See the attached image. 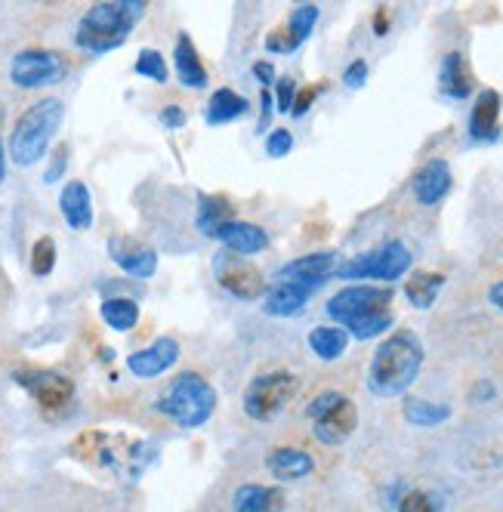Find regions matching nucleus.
<instances>
[{
	"label": "nucleus",
	"mask_w": 503,
	"mask_h": 512,
	"mask_svg": "<svg viewBox=\"0 0 503 512\" xmlns=\"http://www.w3.org/2000/svg\"><path fill=\"white\" fill-rule=\"evenodd\" d=\"M328 315L337 327L355 340H374L386 334L395 315H392V290L374 284H352L343 287L337 297L328 300Z\"/></svg>",
	"instance_id": "obj_1"
},
{
	"label": "nucleus",
	"mask_w": 503,
	"mask_h": 512,
	"mask_svg": "<svg viewBox=\"0 0 503 512\" xmlns=\"http://www.w3.org/2000/svg\"><path fill=\"white\" fill-rule=\"evenodd\" d=\"M423 343L414 331H395L389 334L374 358H371V368H368V389L377 398H395V395H405L414 380L420 377L423 368Z\"/></svg>",
	"instance_id": "obj_2"
},
{
	"label": "nucleus",
	"mask_w": 503,
	"mask_h": 512,
	"mask_svg": "<svg viewBox=\"0 0 503 512\" xmlns=\"http://www.w3.org/2000/svg\"><path fill=\"white\" fill-rule=\"evenodd\" d=\"M142 16H146L142 0H105V4H96L81 16L75 28V47L93 56L112 53L127 44Z\"/></svg>",
	"instance_id": "obj_3"
},
{
	"label": "nucleus",
	"mask_w": 503,
	"mask_h": 512,
	"mask_svg": "<svg viewBox=\"0 0 503 512\" xmlns=\"http://www.w3.org/2000/svg\"><path fill=\"white\" fill-rule=\"evenodd\" d=\"M71 454L84 463H96L112 472H124L130 479H139L149 463H155L158 451L152 442L142 438H127V435H112V432H84L71 442Z\"/></svg>",
	"instance_id": "obj_4"
},
{
	"label": "nucleus",
	"mask_w": 503,
	"mask_h": 512,
	"mask_svg": "<svg viewBox=\"0 0 503 512\" xmlns=\"http://www.w3.org/2000/svg\"><path fill=\"white\" fill-rule=\"evenodd\" d=\"M65 118V102L62 99H41L28 105L19 115L13 136H10V158L16 167H34L50 149L53 136L59 133Z\"/></svg>",
	"instance_id": "obj_5"
},
{
	"label": "nucleus",
	"mask_w": 503,
	"mask_h": 512,
	"mask_svg": "<svg viewBox=\"0 0 503 512\" xmlns=\"http://www.w3.org/2000/svg\"><path fill=\"white\" fill-rule=\"evenodd\" d=\"M155 411L170 417L183 429H201L213 417V411H217V389L195 371L176 374L164 389V395L155 401Z\"/></svg>",
	"instance_id": "obj_6"
},
{
	"label": "nucleus",
	"mask_w": 503,
	"mask_h": 512,
	"mask_svg": "<svg viewBox=\"0 0 503 512\" xmlns=\"http://www.w3.org/2000/svg\"><path fill=\"white\" fill-rule=\"evenodd\" d=\"M306 417L312 420V432L321 445L337 448L355 432L358 411L343 392H321L306 405Z\"/></svg>",
	"instance_id": "obj_7"
},
{
	"label": "nucleus",
	"mask_w": 503,
	"mask_h": 512,
	"mask_svg": "<svg viewBox=\"0 0 503 512\" xmlns=\"http://www.w3.org/2000/svg\"><path fill=\"white\" fill-rule=\"evenodd\" d=\"M414 263L411 250L402 241H386L362 256H352L349 263L337 269L343 281H399Z\"/></svg>",
	"instance_id": "obj_8"
},
{
	"label": "nucleus",
	"mask_w": 503,
	"mask_h": 512,
	"mask_svg": "<svg viewBox=\"0 0 503 512\" xmlns=\"http://www.w3.org/2000/svg\"><path fill=\"white\" fill-rule=\"evenodd\" d=\"M297 395V377L291 371H269L250 380V386L244 389V414L257 423H269L275 420L291 398Z\"/></svg>",
	"instance_id": "obj_9"
},
{
	"label": "nucleus",
	"mask_w": 503,
	"mask_h": 512,
	"mask_svg": "<svg viewBox=\"0 0 503 512\" xmlns=\"http://www.w3.org/2000/svg\"><path fill=\"white\" fill-rule=\"evenodd\" d=\"M65 59L56 50H44V47H31L13 56L10 62V81L22 90H41V87H53L65 78Z\"/></svg>",
	"instance_id": "obj_10"
},
{
	"label": "nucleus",
	"mask_w": 503,
	"mask_h": 512,
	"mask_svg": "<svg viewBox=\"0 0 503 512\" xmlns=\"http://www.w3.org/2000/svg\"><path fill=\"white\" fill-rule=\"evenodd\" d=\"M213 275H217L220 287L235 300H263L266 287H269L266 275L250 263L247 256H238L232 250L217 253V260H213Z\"/></svg>",
	"instance_id": "obj_11"
},
{
	"label": "nucleus",
	"mask_w": 503,
	"mask_h": 512,
	"mask_svg": "<svg viewBox=\"0 0 503 512\" xmlns=\"http://www.w3.org/2000/svg\"><path fill=\"white\" fill-rule=\"evenodd\" d=\"M13 380L38 401V408L44 414H62L68 405H71V398H75V383H71L65 374H56V371H28V368H19L13 371Z\"/></svg>",
	"instance_id": "obj_12"
},
{
	"label": "nucleus",
	"mask_w": 503,
	"mask_h": 512,
	"mask_svg": "<svg viewBox=\"0 0 503 512\" xmlns=\"http://www.w3.org/2000/svg\"><path fill=\"white\" fill-rule=\"evenodd\" d=\"M337 269H340L337 253L334 250H318V253L297 256V260L281 266L278 275H275V281L297 284V287H306L309 294H315L318 287H325L331 278H337Z\"/></svg>",
	"instance_id": "obj_13"
},
{
	"label": "nucleus",
	"mask_w": 503,
	"mask_h": 512,
	"mask_svg": "<svg viewBox=\"0 0 503 512\" xmlns=\"http://www.w3.org/2000/svg\"><path fill=\"white\" fill-rule=\"evenodd\" d=\"M318 16H321V10L315 4H300L291 16H287V22L281 28H275L266 38V50L278 53V56L297 53L312 38V31L318 25Z\"/></svg>",
	"instance_id": "obj_14"
},
{
	"label": "nucleus",
	"mask_w": 503,
	"mask_h": 512,
	"mask_svg": "<svg viewBox=\"0 0 503 512\" xmlns=\"http://www.w3.org/2000/svg\"><path fill=\"white\" fill-rule=\"evenodd\" d=\"M109 256L124 275L139 278V281H146L158 272V253L149 244H142L130 235H112L109 238Z\"/></svg>",
	"instance_id": "obj_15"
},
{
	"label": "nucleus",
	"mask_w": 503,
	"mask_h": 512,
	"mask_svg": "<svg viewBox=\"0 0 503 512\" xmlns=\"http://www.w3.org/2000/svg\"><path fill=\"white\" fill-rule=\"evenodd\" d=\"M179 361V343L173 337H158L146 349H139L127 358V371L139 380H155L167 374L173 364Z\"/></svg>",
	"instance_id": "obj_16"
},
{
	"label": "nucleus",
	"mask_w": 503,
	"mask_h": 512,
	"mask_svg": "<svg viewBox=\"0 0 503 512\" xmlns=\"http://www.w3.org/2000/svg\"><path fill=\"white\" fill-rule=\"evenodd\" d=\"M451 186H454L451 164L442 161V158L426 161V164L414 173V182H411L414 198H417V204H423V207H436L439 201H445L448 192H451Z\"/></svg>",
	"instance_id": "obj_17"
},
{
	"label": "nucleus",
	"mask_w": 503,
	"mask_h": 512,
	"mask_svg": "<svg viewBox=\"0 0 503 512\" xmlns=\"http://www.w3.org/2000/svg\"><path fill=\"white\" fill-rule=\"evenodd\" d=\"M500 108H503V96L497 90H479L473 112H470V139L473 142H497L500 136Z\"/></svg>",
	"instance_id": "obj_18"
},
{
	"label": "nucleus",
	"mask_w": 503,
	"mask_h": 512,
	"mask_svg": "<svg viewBox=\"0 0 503 512\" xmlns=\"http://www.w3.org/2000/svg\"><path fill=\"white\" fill-rule=\"evenodd\" d=\"M473 87H476V78H473V68H470V62H466V56L460 50L445 53V59L439 65V90H442V96L460 102V99H466L473 93Z\"/></svg>",
	"instance_id": "obj_19"
},
{
	"label": "nucleus",
	"mask_w": 503,
	"mask_h": 512,
	"mask_svg": "<svg viewBox=\"0 0 503 512\" xmlns=\"http://www.w3.org/2000/svg\"><path fill=\"white\" fill-rule=\"evenodd\" d=\"M59 210L65 216L68 229L87 232L93 226V195H90V189L84 186L81 179L65 182V189L59 195Z\"/></svg>",
	"instance_id": "obj_20"
},
{
	"label": "nucleus",
	"mask_w": 503,
	"mask_h": 512,
	"mask_svg": "<svg viewBox=\"0 0 503 512\" xmlns=\"http://www.w3.org/2000/svg\"><path fill=\"white\" fill-rule=\"evenodd\" d=\"M309 290L297 287V284H287V281H275L266 287L263 294V312L272 318H294L309 306Z\"/></svg>",
	"instance_id": "obj_21"
},
{
	"label": "nucleus",
	"mask_w": 503,
	"mask_h": 512,
	"mask_svg": "<svg viewBox=\"0 0 503 512\" xmlns=\"http://www.w3.org/2000/svg\"><path fill=\"white\" fill-rule=\"evenodd\" d=\"M213 241H220L226 250H232L238 256H254L269 247V235L257 223H244V219H235V223L220 229V235Z\"/></svg>",
	"instance_id": "obj_22"
},
{
	"label": "nucleus",
	"mask_w": 503,
	"mask_h": 512,
	"mask_svg": "<svg viewBox=\"0 0 503 512\" xmlns=\"http://www.w3.org/2000/svg\"><path fill=\"white\" fill-rule=\"evenodd\" d=\"M229 223H235V207L226 195H201L198 201V213H195V226L201 235L217 238L220 229H226Z\"/></svg>",
	"instance_id": "obj_23"
},
{
	"label": "nucleus",
	"mask_w": 503,
	"mask_h": 512,
	"mask_svg": "<svg viewBox=\"0 0 503 512\" xmlns=\"http://www.w3.org/2000/svg\"><path fill=\"white\" fill-rule=\"evenodd\" d=\"M173 62H176V75H179V81H183V87H195V90L207 87V68H204V62H201V56L195 50V41L189 38L186 31L176 38Z\"/></svg>",
	"instance_id": "obj_24"
},
{
	"label": "nucleus",
	"mask_w": 503,
	"mask_h": 512,
	"mask_svg": "<svg viewBox=\"0 0 503 512\" xmlns=\"http://www.w3.org/2000/svg\"><path fill=\"white\" fill-rule=\"evenodd\" d=\"M266 466L278 482H300V479H306V475H312L315 460L300 448H275L266 457Z\"/></svg>",
	"instance_id": "obj_25"
},
{
	"label": "nucleus",
	"mask_w": 503,
	"mask_h": 512,
	"mask_svg": "<svg viewBox=\"0 0 503 512\" xmlns=\"http://www.w3.org/2000/svg\"><path fill=\"white\" fill-rule=\"evenodd\" d=\"M232 512H284V491L269 485H241L235 491Z\"/></svg>",
	"instance_id": "obj_26"
},
{
	"label": "nucleus",
	"mask_w": 503,
	"mask_h": 512,
	"mask_svg": "<svg viewBox=\"0 0 503 512\" xmlns=\"http://www.w3.org/2000/svg\"><path fill=\"white\" fill-rule=\"evenodd\" d=\"M442 287H445V275L442 272H414L408 281H405V297L414 309L426 312V309H433L439 294H442Z\"/></svg>",
	"instance_id": "obj_27"
},
{
	"label": "nucleus",
	"mask_w": 503,
	"mask_h": 512,
	"mask_svg": "<svg viewBox=\"0 0 503 512\" xmlns=\"http://www.w3.org/2000/svg\"><path fill=\"white\" fill-rule=\"evenodd\" d=\"M247 108H250V102H247L241 93L223 87V90H217V93L210 96L207 112H204V121H207L210 127H220V124H229V121L247 115Z\"/></svg>",
	"instance_id": "obj_28"
},
{
	"label": "nucleus",
	"mask_w": 503,
	"mask_h": 512,
	"mask_svg": "<svg viewBox=\"0 0 503 512\" xmlns=\"http://www.w3.org/2000/svg\"><path fill=\"white\" fill-rule=\"evenodd\" d=\"M402 414L417 429H433V426L448 423L454 411H451V405H439V401H426V398L408 395L405 405H402Z\"/></svg>",
	"instance_id": "obj_29"
},
{
	"label": "nucleus",
	"mask_w": 503,
	"mask_h": 512,
	"mask_svg": "<svg viewBox=\"0 0 503 512\" xmlns=\"http://www.w3.org/2000/svg\"><path fill=\"white\" fill-rule=\"evenodd\" d=\"M99 315H102L105 324L112 327V331L127 334V331H133L136 321H139V306L130 297H109V300H102Z\"/></svg>",
	"instance_id": "obj_30"
},
{
	"label": "nucleus",
	"mask_w": 503,
	"mask_h": 512,
	"mask_svg": "<svg viewBox=\"0 0 503 512\" xmlns=\"http://www.w3.org/2000/svg\"><path fill=\"white\" fill-rule=\"evenodd\" d=\"M309 349L321 361H337L349 349V334L343 331V327H315V331L309 334Z\"/></svg>",
	"instance_id": "obj_31"
},
{
	"label": "nucleus",
	"mask_w": 503,
	"mask_h": 512,
	"mask_svg": "<svg viewBox=\"0 0 503 512\" xmlns=\"http://www.w3.org/2000/svg\"><path fill=\"white\" fill-rule=\"evenodd\" d=\"M136 75H139V78H149V81H155V84H167L170 71H167L164 56H161L158 50L146 47V50H139V56H136Z\"/></svg>",
	"instance_id": "obj_32"
},
{
	"label": "nucleus",
	"mask_w": 503,
	"mask_h": 512,
	"mask_svg": "<svg viewBox=\"0 0 503 512\" xmlns=\"http://www.w3.org/2000/svg\"><path fill=\"white\" fill-rule=\"evenodd\" d=\"M53 269H56V241L50 235H44L31 247V272L38 278H47Z\"/></svg>",
	"instance_id": "obj_33"
},
{
	"label": "nucleus",
	"mask_w": 503,
	"mask_h": 512,
	"mask_svg": "<svg viewBox=\"0 0 503 512\" xmlns=\"http://www.w3.org/2000/svg\"><path fill=\"white\" fill-rule=\"evenodd\" d=\"M395 509L399 512H442V500L429 491H405Z\"/></svg>",
	"instance_id": "obj_34"
},
{
	"label": "nucleus",
	"mask_w": 503,
	"mask_h": 512,
	"mask_svg": "<svg viewBox=\"0 0 503 512\" xmlns=\"http://www.w3.org/2000/svg\"><path fill=\"white\" fill-rule=\"evenodd\" d=\"M297 81L294 78H278L275 84V108L284 115H291V108H294V99H297Z\"/></svg>",
	"instance_id": "obj_35"
},
{
	"label": "nucleus",
	"mask_w": 503,
	"mask_h": 512,
	"mask_svg": "<svg viewBox=\"0 0 503 512\" xmlns=\"http://www.w3.org/2000/svg\"><path fill=\"white\" fill-rule=\"evenodd\" d=\"M368 84V62L365 59H352L343 71V87L349 90H362Z\"/></svg>",
	"instance_id": "obj_36"
},
{
	"label": "nucleus",
	"mask_w": 503,
	"mask_h": 512,
	"mask_svg": "<svg viewBox=\"0 0 503 512\" xmlns=\"http://www.w3.org/2000/svg\"><path fill=\"white\" fill-rule=\"evenodd\" d=\"M291 149H294V136H291V130H272V133H269V139H266V152H269V158H284Z\"/></svg>",
	"instance_id": "obj_37"
},
{
	"label": "nucleus",
	"mask_w": 503,
	"mask_h": 512,
	"mask_svg": "<svg viewBox=\"0 0 503 512\" xmlns=\"http://www.w3.org/2000/svg\"><path fill=\"white\" fill-rule=\"evenodd\" d=\"M325 90V84H312V87H300L297 90V99H294V108H291V115L294 118H303L309 108H312V102L318 99V93Z\"/></svg>",
	"instance_id": "obj_38"
},
{
	"label": "nucleus",
	"mask_w": 503,
	"mask_h": 512,
	"mask_svg": "<svg viewBox=\"0 0 503 512\" xmlns=\"http://www.w3.org/2000/svg\"><path fill=\"white\" fill-rule=\"evenodd\" d=\"M65 167H68V145H59L56 155H53V161H50V167H47V173H44V182H47V186H53V182L62 179Z\"/></svg>",
	"instance_id": "obj_39"
},
{
	"label": "nucleus",
	"mask_w": 503,
	"mask_h": 512,
	"mask_svg": "<svg viewBox=\"0 0 503 512\" xmlns=\"http://www.w3.org/2000/svg\"><path fill=\"white\" fill-rule=\"evenodd\" d=\"M158 121L164 124V130H179V127H186V112L179 105H164Z\"/></svg>",
	"instance_id": "obj_40"
},
{
	"label": "nucleus",
	"mask_w": 503,
	"mask_h": 512,
	"mask_svg": "<svg viewBox=\"0 0 503 512\" xmlns=\"http://www.w3.org/2000/svg\"><path fill=\"white\" fill-rule=\"evenodd\" d=\"M254 78L260 81V87L263 90H269L272 87V81H275V68H272V62H254Z\"/></svg>",
	"instance_id": "obj_41"
},
{
	"label": "nucleus",
	"mask_w": 503,
	"mask_h": 512,
	"mask_svg": "<svg viewBox=\"0 0 503 512\" xmlns=\"http://www.w3.org/2000/svg\"><path fill=\"white\" fill-rule=\"evenodd\" d=\"M272 102H275V96H272L269 90H263V93H260V133H263V130L269 127V118H272V108H275Z\"/></svg>",
	"instance_id": "obj_42"
},
{
	"label": "nucleus",
	"mask_w": 503,
	"mask_h": 512,
	"mask_svg": "<svg viewBox=\"0 0 503 512\" xmlns=\"http://www.w3.org/2000/svg\"><path fill=\"white\" fill-rule=\"evenodd\" d=\"M386 31H389V13H386V7H380L374 13V34H377V38H383Z\"/></svg>",
	"instance_id": "obj_43"
},
{
	"label": "nucleus",
	"mask_w": 503,
	"mask_h": 512,
	"mask_svg": "<svg viewBox=\"0 0 503 512\" xmlns=\"http://www.w3.org/2000/svg\"><path fill=\"white\" fill-rule=\"evenodd\" d=\"M488 300H491V306H497V309L503 312V281H497V284L488 290Z\"/></svg>",
	"instance_id": "obj_44"
},
{
	"label": "nucleus",
	"mask_w": 503,
	"mask_h": 512,
	"mask_svg": "<svg viewBox=\"0 0 503 512\" xmlns=\"http://www.w3.org/2000/svg\"><path fill=\"white\" fill-rule=\"evenodd\" d=\"M473 398H476V401H491V398H494V386H491V383H479V386L473 389Z\"/></svg>",
	"instance_id": "obj_45"
},
{
	"label": "nucleus",
	"mask_w": 503,
	"mask_h": 512,
	"mask_svg": "<svg viewBox=\"0 0 503 512\" xmlns=\"http://www.w3.org/2000/svg\"><path fill=\"white\" fill-rule=\"evenodd\" d=\"M7 179V152H4V139H0V182Z\"/></svg>",
	"instance_id": "obj_46"
}]
</instances>
